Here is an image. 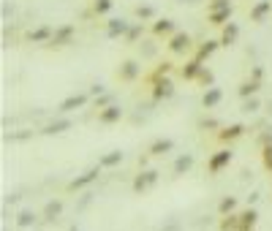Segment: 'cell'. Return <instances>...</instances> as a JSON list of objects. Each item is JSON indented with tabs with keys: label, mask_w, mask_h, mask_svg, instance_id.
Listing matches in <instances>:
<instances>
[{
	"label": "cell",
	"mask_w": 272,
	"mask_h": 231,
	"mask_svg": "<svg viewBox=\"0 0 272 231\" xmlns=\"http://www.w3.org/2000/svg\"><path fill=\"white\" fill-rule=\"evenodd\" d=\"M196 74H199V63H188V68L183 71V76H188V79L190 76H196Z\"/></svg>",
	"instance_id": "2e32d148"
},
{
	"label": "cell",
	"mask_w": 272,
	"mask_h": 231,
	"mask_svg": "<svg viewBox=\"0 0 272 231\" xmlns=\"http://www.w3.org/2000/svg\"><path fill=\"white\" fill-rule=\"evenodd\" d=\"M237 35H239V27L234 25V22H229V25L223 27V33H221V44H223V47H231V44L237 41Z\"/></svg>",
	"instance_id": "277c9868"
},
{
	"label": "cell",
	"mask_w": 272,
	"mask_h": 231,
	"mask_svg": "<svg viewBox=\"0 0 272 231\" xmlns=\"http://www.w3.org/2000/svg\"><path fill=\"white\" fill-rule=\"evenodd\" d=\"M210 3H212V0H210Z\"/></svg>",
	"instance_id": "4316f807"
},
{
	"label": "cell",
	"mask_w": 272,
	"mask_h": 231,
	"mask_svg": "<svg viewBox=\"0 0 272 231\" xmlns=\"http://www.w3.org/2000/svg\"><path fill=\"white\" fill-rule=\"evenodd\" d=\"M49 35H54L52 27H38V30H33V33H30V41H47Z\"/></svg>",
	"instance_id": "ba28073f"
},
{
	"label": "cell",
	"mask_w": 272,
	"mask_h": 231,
	"mask_svg": "<svg viewBox=\"0 0 272 231\" xmlns=\"http://www.w3.org/2000/svg\"><path fill=\"white\" fill-rule=\"evenodd\" d=\"M267 166L272 169V149H267Z\"/></svg>",
	"instance_id": "484cf974"
},
{
	"label": "cell",
	"mask_w": 272,
	"mask_h": 231,
	"mask_svg": "<svg viewBox=\"0 0 272 231\" xmlns=\"http://www.w3.org/2000/svg\"><path fill=\"white\" fill-rule=\"evenodd\" d=\"M218 98H221V93H218V90H212V93H207V95H204V103L210 106V103H215Z\"/></svg>",
	"instance_id": "ac0fdd59"
},
{
	"label": "cell",
	"mask_w": 272,
	"mask_h": 231,
	"mask_svg": "<svg viewBox=\"0 0 272 231\" xmlns=\"http://www.w3.org/2000/svg\"><path fill=\"white\" fill-rule=\"evenodd\" d=\"M231 207H234V201H231V198H229V201H223V204H221V210H223V212H226V210H231Z\"/></svg>",
	"instance_id": "d4e9b609"
},
{
	"label": "cell",
	"mask_w": 272,
	"mask_h": 231,
	"mask_svg": "<svg viewBox=\"0 0 272 231\" xmlns=\"http://www.w3.org/2000/svg\"><path fill=\"white\" fill-rule=\"evenodd\" d=\"M223 8H231L229 0H212V3H207V14H212V11H223Z\"/></svg>",
	"instance_id": "7c38bea8"
},
{
	"label": "cell",
	"mask_w": 272,
	"mask_h": 231,
	"mask_svg": "<svg viewBox=\"0 0 272 231\" xmlns=\"http://www.w3.org/2000/svg\"><path fill=\"white\" fill-rule=\"evenodd\" d=\"M136 16H139V19H153V16H155V8L153 6H136Z\"/></svg>",
	"instance_id": "8fae6325"
},
{
	"label": "cell",
	"mask_w": 272,
	"mask_h": 231,
	"mask_svg": "<svg viewBox=\"0 0 272 231\" xmlns=\"http://www.w3.org/2000/svg\"><path fill=\"white\" fill-rule=\"evenodd\" d=\"M169 93H171V84H169V82L158 84V90H155V95H169Z\"/></svg>",
	"instance_id": "d6986e66"
},
{
	"label": "cell",
	"mask_w": 272,
	"mask_h": 231,
	"mask_svg": "<svg viewBox=\"0 0 272 231\" xmlns=\"http://www.w3.org/2000/svg\"><path fill=\"white\" fill-rule=\"evenodd\" d=\"M253 90H256V84H245V87L239 90V93H242V95H248V93H253Z\"/></svg>",
	"instance_id": "cb8c5ba5"
},
{
	"label": "cell",
	"mask_w": 272,
	"mask_h": 231,
	"mask_svg": "<svg viewBox=\"0 0 272 231\" xmlns=\"http://www.w3.org/2000/svg\"><path fill=\"white\" fill-rule=\"evenodd\" d=\"M139 35H142V25H131V30L125 33V38H128V41H136Z\"/></svg>",
	"instance_id": "9a60e30c"
},
{
	"label": "cell",
	"mask_w": 272,
	"mask_h": 231,
	"mask_svg": "<svg viewBox=\"0 0 272 231\" xmlns=\"http://www.w3.org/2000/svg\"><path fill=\"white\" fill-rule=\"evenodd\" d=\"M229 158H231L229 152H221V155H215V158H212V163H210V169H212V171H218L226 161H229Z\"/></svg>",
	"instance_id": "4fadbf2b"
},
{
	"label": "cell",
	"mask_w": 272,
	"mask_h": 231,
	"mask_svg": "<svg viewBox=\"0 0 272 231\" xmlns=\"http://www.w3.org/2000/svg\"><path fill=\"white\" fill-rule=\"evenodd\" d=\"M218 44H221V41H207V44H202V47H199V57H210L218 49Z\"/></svg>",
	"instance_id": "30bf717a"
},
{
	"label": "cell",
	"mask_w": 272,
	"mask_h": 231,
	"mask_svg": "<svg viewBox=\"0 0 272 231\" xmlns=\"http://www.w3.org/2000/svg\"><path fill=\"white\" fill-rule=\"evenodd\" d=\"M231 19V8H223V11H212V14H207V22L210 25H223L226 27V22Z\"/></svg>",
	"instance_id": "5b68a950"
},
{
	"label": "cell",
	"mask_w": 272,
	"mask_h": 231,
	"mask_svg": "<svg viewBox=\"0 0 272 231\" xmlns=\"http://www.w3.org/2000/svg\"><path fill=\"white\" fill-rule=\"evenodd\" d=\"M190 166V158H183V161L177 163V171H183V169H188Z\"/></svg>",
	"instance_id": "603a6c76"
},
{
	"label": "cell",
	"mask_w": 272,
	"mask_h": 231,
	"mask_svg": "<svg viewBox=\"0 0 272 231\" xmlns=\"http://www.w3.org/2000/svg\"><path fill=\"white\" fill-rule=\"evenodd\" d=\"M128 30H131L128 22H122V19H112V22H109V35H112V38L120 35V33H128Z\"/></svg>",
	"instance_id": "52a82bcc"
},
{
	"label": "cell",
	"mask_w": 272,
	"mask_h": 231,
	"mask_svg": "<svg viewBox=\"0 0 272 231\" xmlns=\"http://www.w3.org/2000/svg\"><path fill=\"white\" fill-rule=\"evenodd\" d=\"M188 47H190V35L188 33H174V35H171V41H169L171 52L183 54V52H188Z\"/></svg>",
	"instance_id": "6da1fadb"
},
{
	"label": "cell",
	"mask_w": 272,
	"mask_h": 231,
	"mask_svg": "<svg viewBox=\"0 0 272 231\" xmlns=\"http://www.w3.org/2000/svg\"><path fill=\"white\" fill-rule=\"evenodd\" d=\"M272 11V0H258L251 8V22H264V16Z\"/></svg>",
	"instance_id": "7a4b0ae2"
},
{
	"label": "cell",
	"mask_w": 272,
	"mask_h": 231,
	"mask_svg": "<svg viewBox=\"0 0 272 231\" xmlns=\"http://www.w3.org/2000/svg\"><path fill=\"white\" fill-rule=\"evenodd\" d=\"M169 147H171L169 142H158L155 147H153V152H163V149H169Z\"/></svg>",
	"instance_id": "7402d4cb"
},
{
	"label": "cell",
	"mask_w": 272,
	"mask_h": 231,
	"mask_svg": "<svg viewBox=\"0 0 272 231\" xmlns=\"http://www.w3.org/2000/svg\"><path fill=\"white\" fill-rule=\"evenodd\" d=\"M120 117V109H109V112H103V120H117Z\"/></svg>",
	"instance_id": "ffe728a7"
},
{
	"label": "cell",
	"mask_w": 272,
	"mask_h": 231,
	"mask_svg": "<svg viewBox=\"0 0 272 231\" xmlns=\"http://www.w3.org/2000/svg\"><path fill=\"white\" fill-rule=\"evenodd\" d=\"M153 33H155V35H169V33H174V22H171V19H158L155 25H153Z\"/></svg>",
	"instance_id": "8992f818"
},
{
	"label": "cell",
	"mask_w": 272,
	"mask_h": 231,
	"mask_svg": "<svg viewBox=\"0 0 272 231\" xmlns=\"http://www.w3.org/2000/svg\"><path fill=\"white\" fill-rule=\"evenodd\" d=\"M112 0H93V11L95 14H106V11H112Z\"/></svg>",
	"instance_id": "9c48e42d"
},
{
	"label": "cell",
	"mask_w": 272,
	"mask_h": 231,
	"mask_svg": "<svg viewBox=\"0 0 272 231\" xmlns=\"http://www.w3.org/2000/svg\"><path fill=\"white\" fill-rule=\"evenodd\" d=\"M239 131H242V128H239V125H234V128H229L226 133H221V139H234V136H239Z\"/></svg>",
	"instance_id": "e0dca14e"
},
{
	"label": "cell",
	"mask_w": 272,
	"mask_h": 231,
	"mask_svg": "<svg viewBox=\"0 0 272 231\" xmlns=\"http://www.w3.org/2000/svg\"><path fill=\"white\" fill-rule=\"evenodd\" d=\"M79 103H82V98H71V101L63 103V109H74V106H79Z\"/></svg>",
	"instance_id": "44dd1931"
},
{
	"label": "cell",
	"mask_w": 272,
	"mask_h": 231,
	"mask_svg": "<svg viewBox=\"0 0 272 231\" xmlns=\"http://www.w3.org/2000/svg\"><path fill=\"white\" fill-rule=\"evenodd\" d=\"M71 33H74V25H63L60 30H54V35H52V47H66L68 38H71Z\"/></svg>",
	"instance_id": "3957f363"
},
{
	"label": "cell",
	"mask_w": 272,
	"mask_h": 231,
	"mask_svg": "<svg viewBox=\"0 0 272 231\" xmlns=\"http://www.w3.org/2000/svg\"><path fill=\"white\" fill-rule=\"evenodd\" d=\"M136 74V63H122V71H120V76H122V79H131V76H134Z\"/></svg>",
	"instance_id": "5bb4252c"
}]
</instances>
